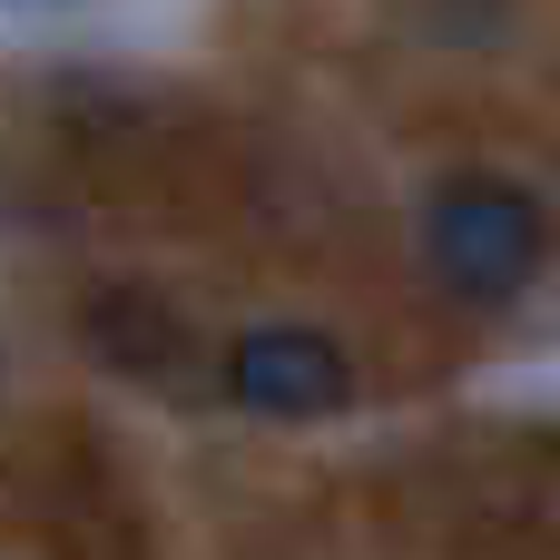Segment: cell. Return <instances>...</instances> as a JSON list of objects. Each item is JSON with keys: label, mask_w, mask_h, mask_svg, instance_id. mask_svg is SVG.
<instances>
[{"label": "cell", "mask_w": 560, "mask_h": 560, "mask_svg": "<svg viewBox=\"0 0 560 560\" xmlns=\"http://www.w3.org/2000/svg\"><path fill=\"white\" fill-rule=\"evenodd\" d=\"M541 256H551V217H541V197L512 187V177H453V187L423 207V276H433L453 305H472V315L522 305L532 276H541Z\"/></svg>", "instance_id": "obj_1"}, {"label": "cell", "mask_w": 560, "mask_h": 560, "mask_svg": "<svg viewBox=\"0 0 560 560\" xmlns=\"http://www.w3.org/2000/svg\"><path fill=\"white\" fill-rule=\"evenodd\" d=\"M226 404L256 423H315L354 404V354L325 325H246L226 345Z\"/></svg>", "instance_id": "obj_2"}, {"label": "cell", "mask_w": 560, "mask_h": 560, "mask_svg": "<svg viewBox=\"0 0 560 560\" xmlns=\"http://www.w3.org/2000/svg\"><path fill=\"white\" fill-rule=\"evenodd\" d=\"M79 335H89V354L108 364V374H138V384H177L187 374V315L167 305V295H148V285H98L89 305H79Z\"/></svg>", "instance_id": "obj_3"}, {"label": "cell", "mask_w": 560, "mask_h": 560, "mask_svg": "<svg viewBox=\"0 0 560 560\" xmlns=\"http://www.w3.org/2000/svg\"><path fill=\"white\" fill-rule=\"evenodd\" d=\"M49 10H79V0H0V20H49Z\"/></svg>", "instance_id": "obj_4"}]
</instances>
